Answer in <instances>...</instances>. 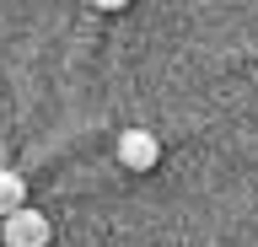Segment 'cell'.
Segmentation results:
<instances>
[{"label":"cell","instance_id":"cell-1","mask_svg":"<svg viewBox=\"0 0 258 247\" xmlns=\"http://www.w3.org/2000/svg\"><path fill=\"white\" fill-rule=\"evenodd\" d=\"M118 161L129 167V172H151V167L161 161V145L151 129H124L118 134Z\"/></svg>","mask_w":258,"mask_h":247},{"label":"cell","instance_id":"cell-3","mask_svg":"<svg viewBox=\"0 0 258 247\" xmlns=\"http://www.w3.org/2000/svg\"><path fill=\"white\" fill-rule=\"evenodd\" d=\"M22 204H27V188H22V178H16V172H0V220H6V215H16Z\"/></svg>","mask_w":258,"mask_h":247},{"label":"cell","instance_id":"cell-2","mask_svg":"<svg viewBox=\"0 0 258 247\" xmlns=\"http://www.w3.org/2000/svg\"><path fill=\"white\" fill-rule=\"evenodd\" d=\"M6 247H48V220L22 204L16 215H6Z\"/></svg>","mask_w":258,"mask_h":247}]
</instances>
